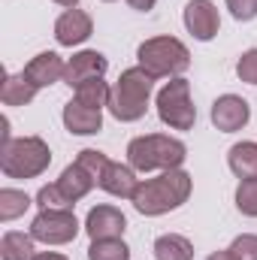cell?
<instances>
[{"instance_id": "18", "label": "cell", "mask_w": 257, "mask_h": 260, "mask_svg": "<svg viewBox=\"0 0 257 260\" xmlns=\"http://www.w3.org/2000/svg\"><path fill=\"white\" fill-rule=\"evenodd\" d=\"M227 167L236 179H257V142H236L227 151Z\"/></svg>"}, {"instance_id": "15", "label": "cell", "mask_w": 257, "mask_h": 260, "mask_svg": "<svg viewBox=\"0 0 257 260\" xmlns=\"http://www.w3.org/2000/svg\"><path fill=\"white\" fill-rule=\"evenodd\" d=\"M64 73H67V64L61 61V55H55V52H40L37 58H30V64L24 67V76L37 88H49V85L61 82Z\"/></svg>"}, {"instance_id": "28", "label": "cell", "mask_w": 257, "mask_h": 260, "mask_svg": "<svg viewBox=\"0 0 257 260\" xmlns=\"http://www.w3.org/2000/svg\"><path fill=\"white\" fill-rule=\"evenodd\" d=\"M236 76H239L242 82H248V85H257V49H248V52L239 58Z\"/></svg>"}, {"instance_id": "4", "label": "cell", "mask_w": 257, "mask_h": 260, "mask_svg": "<svg viewBox=\"0 0 257 260\" xmlns=\"http://www.w3.org/2000/svg\"><path fill=\"white\" fill-rule=\"evenodd\" d=\"M52 151L40 136H18L0 145V170L6 179H37L49 170Z\"/></svg>"}, {"instance_id": "11", "label": "cell", "mask_w": 257, "mask_h": 260, "mask_svg": "<svg viewBox=\"0 0 257 260\" xmlns=\"http://www.w3.org/2000/svg\"><path fill=\"white\" fill-rule=\"evenodd\" d=\"M106 70H109L106 55H100V52H94V49H85V52H79V55H73V58L67 61L64 82L70 88H79V85H85V82H91V79H103Z\"/></svg>"}, {"instance_id": "10", "label": "cell", "mask_w": 257, "mask_h": 260, "mask_svg": "<svg viewBox=\"0 0 257 260\" xmlns=\"http://www.w3.org/2000/svg\"><path fill=\"white\" fill-rule=\"evenodd\" d=\"M185 27L194 40L200 43H209L218 37V27H221V18H218V9L212 0H191L185 6Z\"/></svg>"}, {"instance_id": "9", "label": "cell", "mask_w": 257, "mask_h": 260, "mask_svg": "<svg viewBox=\"0 0 257 260\" xmlns=\"http://www.w3.org/2000/svg\"><path fill=\"white\" fill-rule=\"evenodd\" d=\"M251 118V106L248 100L236 97V94H224L212 103V124L221 130V133H236L248 124Z\"/></svg>"}, {"instance_id": "7", "label": "cell", "mask_w": 257, "mask_h": 260, "mask_svg": "<svg viewBox=\"0 0 257 260\" xmlns=\"http://www.w3.org/2000/svg\"><path fill=\"white\" fill-rule=\"evenodd\" d=\"M79 233V221L73 209H40V215L30 221V236L43 245H67Z\"/></svg>"}, {"instance_id": "16", "label": "cell", "mask_w": 257, "mask_h": 260, "mask_svg": "<svg viewBox=\"0 0 257 260\" xmlns=\"http://www.w3.org/2000/svg\"><path fill=\"white\" fill-rule=\"evenodd\" d=\"M94 185H97V179H94L88 170H82L79 164H70L64 173H61V179H58V188H61V194L67 197L70 206H76L82 197L91 194Z\"/></svg>"}, {"instance_id": "22", "label": "cell", "mask_w": 257, "mask_h": 260, "mask_svg": "<svg viewBox=\"0 0 257 260\" xmlns=\"http://www.w3.org/2000/svg\"><path fill=\"white\" fill-rule=\"evenodd\" d=\"M109 91H112V88H109L103 79H91V82H85V85L76 88V100L85 103V106L103 109V106H109Z\"/></svg>"}, {"instance_id": "26", "label": "cell", "mask_w": 257, "mask_h": 260, "mask_svg": "<svg viewBox=\"0 0 257 260\" xmlns=\"http://www.w3.org/2000/svg\"><path fill=\"white\" fill-rule=\"evenodd\" d=\"M37 206H40V209H73V206L67 203V197L61 194L58 182H55V185H43V188H40V194H37Z\"/></svg>"}, {"instance_id": "23", "label": "cell", "mask_w": 257, "mask_h": 260, "mask_svg": "<svg viewBox=\"0 0 257 260\" xmlns=\"http://www.w3.org/2000/svg\"><path fill=\"white\" fill-rule=\"evenodd\" d=\"M30 206V197L15 188H3L0 191V221H15L18 215H24V209Z\"/></svg>"}, {"instance_id": "31", "label": "cell", "mask_w": 257, "mask_h": 260, "mask_svg": "<svg viewBox=\"0 0 257 260\" xmlns=\"http://www.w3.org/2000/svg\"><path fill=\"white\" fill-rule=\"evenodd\" d=\"M206 260H239V257H236V254L227 248V251H215V254H209Z\"/></svg>"}, {"instance_id": "25", "label": "cell", "mask_w": 257, "mask_h": 260, "mask_svg": "<svg viewBox=\"0 0 257 260\" xmlns=\"http://www.w3.org/2000/svg\"><path fill=\"white\" fill-rule=\"evenodd\" d=\"M76 164H79L82 170H88V173L97 179V185H100V176H103V170H106L109 157H106L103 151H97V148H82V151H79V157H76Z\"/></svg>"}, {"instance_id": "3", "label": "cell", "mask_w": 257, "mask_h": 260, "mask_svg": "<svg viewBox=\"0 0 257 260\" xmlns=\"http://www.w3.org/2000/svg\"><path fill=\"white\" fill-rule=\"evenodd\" d=\"M154 88V76L142 67H130L118 76V82L109 91V112L118 121H139L148 109V97Z\"/></svg>"}, {"instance_id": "8", "label": "cell", "mask_w": 257, "mask_h": 260, "mask_svg": "<svg viewBox=\"0 0 257 260\" xmlns=\"http://www.w3.org/2000/svg\"><path fill=\"white\" fill-rule=\"evenodd\" d=\"M127 230V218L115 206H94L85 218V233L91 239H121Z\"/></svg>"}, {"instance_id": "24", "label": "cell", "mask_w": 257, "mask_h": 260, "mask_svg": "<svg viewBox=\"0 0 257 260\" xmlns=\"http://www.w3.org/2000/svg\"><path fill=\"white\" fill-rule=\"evenodd\" d=\"M236 209L248 218H257V179H242L236 188Z\"/></svg>"}, {"instance_id": "27", "label": "cell", "mask_w": 257, "mask_h": 260, "mask_svg": "<svg viewBox=\"0 0 257 260\" xmlns=\"http://www.w3.org/2000/svg\"><path fill=\"white\" fill-rule=\"evenodd\" d=\"M230 251H233L239 260H257V236L254 233H242V236H236L233 245H230Z\"/></svg>"}, {"instance_id": "2", "label": "cell", "mask_w": 257, "mask_h": 260, "mask_svg": "<svg viewBox=\"0 0 257 260\" xmlns=\"http://www.w3.org/2000/svg\"><path fill=\"white\" fill-rule=\"evenodd\" d=\"M188 157V148L182 139L173 136H160V133H148V136H136L127 145V160L133 170L139 173H151V170H179Z\"/></svg>"}, {"instance_id": "14", "label": "cell", "mask_w": 257, "mask_h": 260, "mask_svg": "<svg viewBox=\"0 0 257 260\" xmlns=\"http://www.w3.org/2000/svg\"><path fill=\"white\" fill-rule=\"evenodd\" d=\"M100 188L112 197L130 200V197L136 194V188H139V179H136V173H133L130 164H115V160H109L106 170H103V176H100Z\"/></svg>"}, {"instance_id": "5", "label": "cell", "mask_w": 257, "mask_h": 260, "mask_svg": "<svg viewBox=\"0 0 257 260\" xmlns=\"http://www.w3.org/2000/svg\"><path fill=\"white\" fill-rule=\"evenodd\" d=\"M136 58H139V67L145 73H151L154 79H176L179 73H185L191 67V52L182 40L176 37H151L145 40L139 49H136Z\"/></svg>"}, {"instance_id": "21", "label": "cell", "mask_w": 257, "mask_h": 260, "mask_svg": "<svg viewBox=\"0 0 257 260\" xmlns=\"http://www.w3.org/2000/svg\"><path fill=\"white\" fill-rule=\"evenodd\" d=\"M88 260H130V248L124 239H91Z\"/></svg>"}, {"instance_id": "12", "label": "cell", "mask_w": 257, "mask_h": 260, "mask_svg": "<svg viewBox=\"0 0 257 260\" xmlns=\"http://www.w3.org/2000/svg\"><path fill=\"white\" fill-rule=\"evenodd\" d=\"M91 34H94V21L85 9H67L55 21V40H58V46H67V49L82 46Z\"/></svg>"}, {"instance_id": "33", "label": "cell", "mask_w": 257, "mask_h": 260, "mask_svg": "<svg viewBox=\"0 0 257 260\" xmlns=\"http://www.w3.org/2000/svg\"><path fill=\"white\" fill-rule=\"evenodd\" d=\"M55 3H61L67 9H76V6H79V0H55Z\"/></svg>"}, {"instance_id": "13", "label": "cell", "mask_w": 257, "mask_h": 260, "mask_svg": "<svg viewBox=\"0 0 257 260\" xmlns=\"http://www.w3.org/2000/svg\"><path fill=\"white\" fill-rule=\"evenodd\" d=\"M64 127L76 136H91L103 130V109L85 106L79 100H70L64 106Z\"/></svg>"}, {"instance_id": "34", "label": "cell", "mask_w": 257, "mask_h": 260, "mask_svg": "<svg viewBox=\"0 0 257 260\" xmlns=\"http://www.w3.org/2000/svg\"><path fill=\"white\" fill-rule=\"evenodd\" d=\"M103 3H112V0H103Z\"/></svg>"}, {"instance_id": "17", "label": "cell", "mask_w": 257, "mask_h": 260, "mask_svg": "<svg viewBox=\"0 0 257 260\" xmlns=\"http://www.w3.org/2000/svg\"><path fill=\"white\" fill-rule=\"evenodd\" d=\"M37 85L24 76V73H18V76H6L3 79V88H0V100H3V106H27L34 97H37Z\"/></svg>"}, {"instance_id": "20", "label": "cell", "mask_w": 257, "mask_h": 260, "mask_svg": "<svg viewBox=\"0 0 257 260\" xmlns=\"http://www.w3.org/2000/svg\"><path fill=\"white\" fill-rule=\"evenodd\" d=\"M154 257L157 260H194V245L191 239L179 236V233H164L154 239Z\"/></svg>"}, {"instance_id": "19", "label": "cell", "mask_w": 257, "mask_h": 260, "mask_svg": "<svg viewBox=\"0 0 257 260\" xmlns=\"http://www.w3.org/2000/svg\"><path fill=\"white\" fill-rule=\"evenodd\" d=\"M34 242L37 239L30 233H18V230L3 233V239H0V260H34L37 257Z\"/></svg>"}, {"instance_id": "30", "label": "cell", "mask_w": 257, "mask_h": 260, "mask_svg": "<svg viewBox=\"0 0 257 260\" xmlns=\"http://www.w3.org/2000/svg\"><path fill=\"white\" fill-rule=\"evenodd\" d=\"M130 9H136V12H148V9H154V3L157 0H127Z\"/></svg>"}, {"instance_id": "29", "label": "cell", "mask_w": 257, "mask_h": 260, "mask_svg": "<svg viewBox=\"0 0 257 260\" xmlns=\"http://www.w3.org/2000/svg\"><path fill=\"white\" fill-rule=\"evenodd\" d=\"M227 9L236 21H251L257 18V0H227Z\"/></svg>"}, {"instance_id": "1", "label": "cell", "mask_w": 257, "mask_h": 260, "mask_svg": "<svg viewBox=\"0 0 257 260\" xmlns=\"http://www.w3.org/2000/svg\"><path fill=\"white\" fill-rule=\"evenodd\" d=\"M191 188H194V179L179 167V170H164L157 179H145L139 182L136 194L130 197L133 209L139 215H164V212H173L179 209L188 197H191Z\"/></svg>"}, {"instance_id": "32", "label": "cell", "mask_w": 257, "mask_h": 260, "mask_svg": "<svg viewBox=\"0 0 257 260\" xmlns=\"http://www.w3.org/2000/svg\"><path fill=\"white\" fill-rule=\"evenodd\" d=\"M34 260H67L64 254H58V251H43V254H37Z\"/></svg>"}, {"instance_id": "6", "label": "cell", "mask_w": 257, "mask_h": 260, "mask_svg": "<svg viewBox=\"0 0 257 260\" xmlns=\"http://www.w3.org/2000/svg\"><path fill=\"white\" fill-rule=\"evenodd\" d=\"M157 118L173 130H191L197 121V109L191 103V82L176 76L157 91Z\"/></svg>"}]
</instances>
